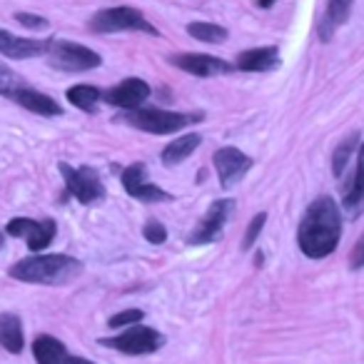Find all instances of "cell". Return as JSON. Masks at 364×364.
Instances as JSON below:
<instances>
[{"label":"cell","mask_w":364,"mask_h":364,"mask_svg":"<svg viewBox=\"0 0 364 364\" xmlns=\"http://www.w3.org/2000/svg\"><path fill=\"white\" fill-rule=\"evenodd\" d=\"M137 322H142L140 309H122V312L112 314V317L107 319V327L120 329V327H130V324H137Z\"/></svg>","instance_id":"cell-26"},{"label":"cell","mask_w":364,"mask_h":364,"mask_svg":"<svg viewBox=\"0 0 364 364\" xmlns=\"http://www.w3.org/2000/svg\"><path fill=\"white\" fill-rule=\"evenodd\" d=\"M122 120L137 130L150 132V135H170V132L198 122L200 115H182V112L160 110V107H137V110H127Z\"/></svg>","instance_id":"cell-3"},{"label":"cell","mask_w":364,"mask_h":364,"mask_svg":"<svg viewBox=\"0 0 364 364\" xmlns=\"http://www.w3.org/2000/svg\"><path fill=\"white\" fill-rule=\"evenodd\" d=\"M11 100H16L18 105L26 107V110L38 112V115H60V112H63V107L58 105L50 95H43V92L33 90L31 85H26L23 90H18Z\"/></svg>","instance_id":"cell-17"},{"label":"cell","mask_w":364,"mask_h":364,"mask_svg":"<svg viewBox=\"0 0 364 364\" xmlns=\"http://www.w3.org/2000/svg\"><path fill=\"white\" fill-rule=\"evenodd\" d=\"M235 213V200H218V203L210 205L208 215L203 218V223L195 228V232L190 235V245H208L223 235L228 220Z\"/></svg>","instance_id":"cell-8"},{"label":"cell","mask_w":364,"mask_h":364,"mask_svg":"<svg viewBox=\"0 0 364 364\" xmlns=\"http://www.w3.org/2000/svg\"><path fill=\"white\" fill-rule=\"evenodd\" d=\"M60 172L65 177V185H68V193L82 205H92L97 200L105 198V190H102V182L97 177V172L92 167H70L63 162Z\"/></svg>","instance_id":"cell-7"},{"label":"cell","mask_w":364,"mask_h":364,"mask_svg":"<svg viewBox=\"0 0 364 364\" xmlns=\"http://www.w3.org/2000/svg\"><path fill=\"white\" fill-rule=\"evenodd\" d=\"M357 145H359V135H357V132H352L347 140L339 142V147L334 150V157H332L334 177H342L344 175V170H347V162H349V157H352V152L357 150Z\"/></svg>","instance_id":"cell-24"},{"label":"cell","mask_w":364,"mask_h":364,"mask_svg":"<svg viewBox=\"0 0 364 364\" xmlns=\"http://www.w3.org/2000/svg\"><path fill=\"white\" fill-rule=\"evenodd\" d=\"M33 357L38 364H70L68 347L50 334H43L33 342Z\"/></svg>","instance_id":"cell-16"},{"label":"cell","mask_w":364,"mask_h":364,"mask_svg":"<svg viewBox=\"0 0 364 364\" xmlns=\"http://www.w3.org/2000/svg\"><path fill=\"white\" fill-rule=\"evenodd\" d=\"M274 3H277V0H257V6H259V8H272Z\"/></svg>","instance_id":"cell-32"},{"label":"cell","mask_w":364,"mask_h":364,"mask_svg":"<svg viewBox=\"0 0 364 364\" xmlns=\"http://www.w3.org/2000/svg\"><path fill=\"white\" fill-rule=\"evenodd\" d=\"M102 347L117 349L122 354H152L165 344V337H162L157 329L152 327H142L140 322L130 324L125 332L115 334V337H105L100 339Z\"/></svg>","instance_id":"cell-6"},{"label":"cell","mask_w":364,"mask_h":364,"mask_svg":"<svg viewBox=\"0 0 364 364\" xmlns=\"http://www.w3.org/2000/svg\"><path fill=\"white\" fill-rule=\"evenodd\" d=\"M0 53L16 60H28L48 53V41H31V38H18L8 31H0Z\"/></svg>","instance_id":"cell-14"},{"label":"cell","mask_w":364,"mask_h":364,"mask_svg":"<svg viewBox=\"0 0 364 364\" xmlns=\"http://www.w3.org/2000/svg\"><path fill=\"white\" fill-rule=\"evenodd\" d=\"M213 162L218 167V177L223 188H235L250 172V167H252V157L245 155L237 147H223V150H218Z\"/></svg>","instance_id":"cell-11"},{"label":"cell","mask_w":364,"mask_h":364,"mask_svg":"<svg viewBox=\"0 0 364 364\" xmlns=\"http://www.w3.org/2000/svg\"><path fill=\"white\" fill-rule=\"evenodd\" d=\"M142 235H145V240L150 245H162L167 240V230L162 223H157V220H147L145 228H142Z\"/></svg>","instance_id":"cell-28"},{"label":"cell","mask_w":364,"mask_h":364,"mask_svg":"<svg viewBox=\"0 0 364 364\" xmlns=\"http://www.w3.org/2000/svg\"><path fill=\"white\" fill-rule=\"evenodd\" d=\"M342 237V213L332 198L322 195L307 208L297 228V245L309 259H322L337 250Z\"/></svg>","instance_id":"cell-1"},{"label":"cell","mask_w":364,"mask_h":364,"mask_svg":"<svg viewBox=\"0 0 364 364\" xmlns=\"http://www.w3.org/2000/svg\"><path fill=\"white\" fill-rule=\"evenodd\" d=\"M147 97H150V85L140 77H127L107 92H102V100L120 107V110H137Z\"/></svg>","instance_id":"cell-12"},{"label":"cell","mask_w":364,"mask_h":364,"mask_svg":"<svg viewBox=\"0 0 364 364\" xmlns=\"http://www.w3.org/2000/svg\"><path fill=\"white\" fill-rule=\"evenodd\" d=\"M279 65V50L274 46L252 48L237 55V68L245 73H267Z\"/></svg>","instance_id":"cell-15"},{"label":"cell","mask_w":364,"mask_h":364,"mask_svg":"<svg viewBox=\"0 0 364 364\" xmlns=\"http://www.w3.org/2000/svg\"><path fill=\"white\" fill-rule=\"evenodd\" d=\"M349 267H352V269H362L364 267V235L357 240V245L352 247V255H349Z\"/></svg>","instance_id":"cell-30"},{"label":"cell","mask_w":364,"mask_h":364,"mask_svg":"<svg viewBox=\"0 0 364 364\" xmlns=\"http://www.w3.org/2000/svg\"><path fill=\"white\" fill-rule=\"evenodd\" d=\"M6 232L11 235V237H26L28 250L41 252V250H46L48 245L53 242V237H55V223H53V220H43V223H38V220L16 218V220L8 223Z\"/></svg>","instance_id":"cell-10"},{"label":"cell","mask_w":364,"mask_h":364,"mask_svg":"<svg viewBox=\"0 0 364 364\" xmlns=\"http://www.w3.org/2000/svg\"><path fill=\"white\" fill-rule=\"evenodd\" d=\"M26 85H28V82L23 80V77H18L11 68H6L3 63H0V95L13 97L18 90H23Z\"/></svg>","instance_id":"cell-25"},{"label":"cell","mask_w":364,"mask_h":364,"mask_svg":"<svg viewBox=\"0 0 364 364\" xmlns=\"http://www.w3.org/2000/svg\"><path fill=\"white\" fill-rule=\"evenodd\" d=\"M203 145V135L200 132H185L182 137H177V140H172L170 145L162 150L160 160L165 162V165H180L182 160H188L190 155H193L198 147Z\"/></svg>","instance_id":"cell-18"},{"label":"cell","mask_w":364,"mask_h":364,"mask_svg":"<svg viewBox=\"0 0 364 364\" xmlns=\"http://www.w3.org/2000/svg\"><path fill=\"white\" fill-rule=\"evenodd\" d=\"M0 242H3V235H0Z\"/></svg>","instance_id":"cell-33"},{"label":"cell","mask_w":364,"mask_h":364,"mask_svg":"<svg viewBox=\"0 0 364 364\" xmlns=\"http://www.w3.org/2000/svg\"><path fill=\"white\" fill-rule=\"evenodd\" d=\"M352 6H354V0H329L322 23H319V38H322V41H329V38L334 36V31H337L342 23H347L349 13H352Z\"/></svg>","instance_id":"cell-19"},{"label":"cell","mask_w":364,"mask_h":364,"mask_svg":"<svg viewBox=\"0 0 364 364\" xmlns=\"http://www.w3.org/2000/svg\"><path fill=\"white\" fill-rule=\"evenodd\" d=\"M90 31L92 33H122V31H137V33H147V36H157V28L152 23H147V18L140 11L130 6H120V8H107L92 16L90 21Z\"/></svg>","instance_id":"cell-5"},{"label":"cell","mask_w":364,"mask_h":364,"mask_svg":"<svg viewBox=\"0 0 364 364\" xmlns=\"http://www.w3.org/2000/svg\"><path fill=\"white\" fill-rule=\"evenodd\" d=\"M16 21L21 23V26L31 28V31H46L48 28V21L41 16H33V13H16Z\"/></svg>","instance_id":"cell-29"},{"label":"cell","mask_w":364,"mask_h":364,"mask_svg":"<svg viewBox=\"0 0 364 364\" xmlns=\"http://www.w3.org/2000/svg\"><path fill=\"white\" fill-rule=\"evenodd\" d=\"M122 188L130 198L140 200V203H162V200H172L165 190L155 188L152 182H147V165L145 162H132L130 167L122 170Z\"/></svg>","instance_id":"cell-9"},{"label":"cell","mask_w":364,"mask_h":364,"mask_svg":"<svg viewBox=\"0 0 364 364\" xmlns=\"http://www.w3.org/2000/svg\"><path fill=\"white\" fill-rule=\"evenodd\" d=\"M342 205L349 210L352 215L362 213L364 210V142L359 145V155H357V170H354V177L349 182L347 193H344Z\"/></svg>","instance_id":"cell-21"},{"label":"cell","mask_w":364,"mask_h":364,"mask_svg":"<svg viewBox=\"0 0 364 364\" xmlns=\"http://www.w3.org/2000/svg\"><path fill=\"white\" fill-rule=\"evenodd\" d=\"M100 100H102V92L95 85H73L68 90V102H73V105L85 112H95V105Z\"/></svg>","instance_id":"cell-22"},{"label":"cell","mask_w":364,"mask_h":364,"mask_svg":"<svg viewBox=\"0 0 364 364\" xmlns=\"http://www.w3.org/2000/svg\"><path fill=\"white\" fill-rule=\"evenodd\" d=\"M172 65H177L180 70L190 73V75L198 77H213V75H225V73H232L235 68L228 60L215 55H203V53H185V55H172Z\"/></svg>","instance_id":"cell-13"},{"label":"cell","mask_w":364,"mask_h":364,"mask_svg":"<svg viewBox=\"0 0 364 364\" xmlns=\"http://www.w3.org/2000/svg\"><path fill=\"white\" fill-rule=\"evenodd\" d=\"M48 60L53 68L58 70H68V73H85V70H95L100 68L102 58L95 50L80 46V43H70V41H48Z\"/></svg>","instance_id":"cell-4"},{"label":"cell","mask_w":364,"mask_h":364,"mask_svg":"<svg viewBox=\"0 0 364 364\" xmlns=\"http://www.w3.org/2000/svg\"><path fill=\"white\" fill-rule=\"evenodd\" d=\"M82 272V262L70 255H38L11 267V277L28 284H65Z\"/></svg>","instance_id":"cell-2"},{"label":"cell","mask_w":364,"mask_h":364,"mask_svg":"<svg viewBox=\"0 0 364 364\" xmlns=\"http://www.w3.org/2000/svg\"><path fill=\"white\" fill-rule=\"evenodd\" d=\"M188 33L195 38V41L213 43V46H218V43H225V41H228V36H230L228 28L215 26V23H190Z\"/></svg>","instance_id":"cell-23"},{"label":"cell","mask_w":364,"mask_h":364,"mask_svg":"<svg viewBox=\"0 0 364 364\" xmlns=\"http://www.w3.org/2000/svg\"><path fill=\"white\" fill-rule=\"evenodd\" d=\"M70 364H95L90 359H82V357H70Z\"/></svg>","instance_id":"cell-31"},{"label":"cell","mask_w":364,"mask_h":364,"mask_svg":"<svg viewBox=\"0 0 364 364\" xmlns=\"http://www.w3.org/2000/svg\"><path fill=\"white\" fill-rule=\"evenodd\" d=\"M264 223H267V213L255 215L252 223L247 225V232H245V237H242V250H250L255 242H257V237H259V232H262Z\"/></svg>","instance_id":"cell-27"},{"label":"cell","mask_w":364,"mask_h":364,"mask_svg":"<svg viewBox=\"0 0 364 364\" xmlns=\"http://www.w3.org/2000/svg\"><path fill=\"white\" fill-rule=\"evenodd\" d=\"M0 344L11 354L23 352V347H26V334H23V322L18 319V314H13V312L0 314Z\"/></svg>","instance_id":"cell-20"}]
</instances>
